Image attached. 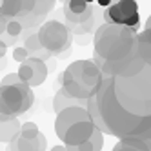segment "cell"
Returning <instances> with one entry per match:
<instances>
[{
  "label": "cell",
  "instance_id": "obj_1",
  "mask_svg": "<svg viewBox=\"0 0 151 151\" xmlns=\"http://www.w3.org/2000/svg\"><path fill=\"white\" fill-rule=\"evenodd\" d=\"M137 31L122 26V24H109L102 26L95 37L96 53L104 57V60H120L124 58L129 49L133 47Z\"/></svg>",
  "mask_w": 151,
  "mask_h": 151
},
{
  "label": "cell",
  "instance_id": "obj_2",
  "mask_svg": "<svg viewBox=\"0 0 151 151\" xmlns=\"http://www.w3.org/2000/svg\"><path fill=\"white\" fill-rule=\"evenodd\" d=\"M64 91L73 99H88L100 86V71L91 60H78L64 73Z\"/></svg>",
  "mask_w": 151,
  "mask_h": 151
},
{
  "label": "cell",
  "instance_id": "obj_3",
  "mask_svg": "<svg viewBox=\"0 0 151 151\" xmlns=\"http://www.w3.org/2000/svg\"><path fill=\"white\" fill-rule=\"evenodd\" d=\"M35 102V95L29 84L6 86L0 84V113L7 118H13L26 113Z\"/></svg>",
  "mask_w": 151,
  "mask_h": 151
},
{
  "label": "cell",
  "instance_id": "obj_4",
  "mask_svg": "<svg viewBox=\"0 0 151 151\" xmlns=\"http://www.w3.org/2000/svg\"><path fill=\"white\" fill-rule=\"evenodd\" d=\"M37 35L40 38V44L51 53H62V49L69 47V42H71L69 29L64 24L57 22V20L46 22Z\"/></svg>",
  "mask_w": 151,
  "mask_h": 151
},
{
  "label": "cell",
  "instance_id": "obj_5",
  "mask_svg": "<svg viewBox=\"0 0 151 151\" xmlns=\"http://www.w3.org/2000/svg\"><path fill=\"white\" fill-rule=\"evenodd\" d=\"M137 11H138L137 0H116V2H113L106 7L104 18L109 24H122L124 26L126 20Z\"/></svg>",
  "mask_w": 151,
  "mask_h": 151
},
{
  "label": "cell",
  "instance_id": "obj_6",
  "mask_svg": "<svg viewBox=\"0 0 151 151\" xmlns=\"http://www.w3.org/2000/svg\"><path fill=\"white\" fill-rule=\"evenodd\" d=\"M95 129V124L91 122V118H86V120H78L75 122L71 127H68V131L64 133L62 140L66 144V149H77V146L84 140H88Z\"/></svg>",
  "mask_w": 151,
  "mask_h": 151
},
{
  "label": "cell",
  "instance_id": "obj_7",
  "mask_svg": "<svg viewBox=\"0 0 151 151\" xmlns=\"http://www.w3.org/2000/svg\"><path fill=\"white\" fill-rule=\"evenodd\" d=\"M86 118H91L89 113L82 109V107H77V106H69V107H64V109L58 111V116H57V122H55V131H57V137L62 138L64 133L68 131V127H71L75 122L78 120H86Z\"/></svg>",
  "mask_w": 151,
  "mask_h": 151
},
{
  "label": "cell",
  "instance_id": "obj_8",
  "mask_svg": "<svg viewBox=\"0 0 151 151\" xmlns=\"http://www.w3.org/2000/svg\"><path fill=\"white\" fill-rule=\"evenodd\" d=\"M64 17L71 24H84L93 17V7L88 0H66L64 2Z\"/></svg>",
  "mask_w": 151,
  "mask_h": 151
},
{
  "label": "cell",
  "instance_id": "obj_9",
  "mask_svg": "<svg viewBox=\"0 0 151 151\" xmlns=\"http://www.w3.org/2000/svg\"><path fill=\"white\" fill-rule=\"evenodd\" d=\"M26 62L29 64L31 71H33V77L29 80V86L31 88H37V86L44 84V80L47 78V66L44 58H38V57H27Z\"/></svg>",
  "mask_w": 151,
  "mask_h": 151
},
{
  "label": "cell",
  "instance_id": "obj_10",
  "mask_svg": "<svg viewBox=\"0 0 151 151\" xmlns=\"http://www.w3.org/2000/svg\"><path fill=\"white\" fill-rule=\"evenodd\" d=\"M11 149H46V138L42 133H38L35 138H26L22 135H17L11 142H9Z\"/></svg>",
  "mask_w": 151,
  "mask_h": 151
},
{
  "label": "cell",
  "instance_id": "obj_11",
  "mask_svg": "<svg viewBox=\"0 0 151 151\" xmlns=\"http://www.w3.org/2000/svg\"><path fill=\"white\" fill-rule=\"evenodd\" d=\"M17 135H20V124L17 116L0 120V142H11Z\"/></svg>",
  "mask_w": 151,
  "mask_h": 151
},
{
  "label": "cell",
  "instance_id": "obj_12",
  "mask_svg": "<svg viewBox=\"0 0 151 151\" xmlns=\"http://www.w3.org/2000/svg\"><path fill=\"white\" fill-rule=\"evenodd\" d=\"M26 49L29 51V55L38 57V58H42V57H40V53H46V55H51V51H47L44 46L40 44V38H38V35H33V37H29V38L26 40Z\"/></svg>",
  "mask_w": 151,
  "mask_h": 151
},
{
  "label": "cell",
  "instance_id": "obj_13",
  "mask_svg": "<svg viewBox=\"0 0 151 151\" xmlns=\"http://www.w3.org/2000/svg\"><path fill=\"white\" fill-rule=\"evenodd\" d=\"M147 147V144L144 142V140H140V138H135V137H127V138H124V140H120L116 146H115V149H146Z\"/></svg>",
  "mask_w": 151,
  "mask_h": 151
},
{
  "label": "cell",
  "instance_id": "obj_14",
  "mask_svg": "<svg viewBox=\"0 0 151 151\" xmlns=\"http://www.w3.org/2000/svg\"><path fill=\"white\" fill-rule=\"evenodd\" d=\"M53 7H55V0H35L33 2V11L37 17L47 15Z\"/></svg>",
  "mask_w": 151,
  "mask_h": 151
},
{
  "label": "cell",
  "instance_id": "obj_15",
  "mask_svg": "<svg viewBox=\"0 0 151 151\" xmlns=\"http://www.w3.org/2000/svg\"><path fill=\"white\" fill-rule=\"evenodd\" d=\"M0 11H2L6 17H17L20 13V2L18 0H4Z\"/></svg>",
  "mask_w": 151,
  "mask_h": 151
},
{
  "label": "cell",
  "instance_id": "obj_16",
  "mask_svg": "<svg viewBox=\"0 0 151 151\" xmlns=\"http://www.w3.org/2000/svg\"><path fill=\"white\" fill-rule=\"evenodd\" d=\"M38 133H40L38 131V126L35 122H26V124L20 126V135L26 137V138H35Z\"/></svg>",
  "mask_w": 151,
  "mask_h": 151
},
{
  "label": "cell",
  "instance_id": "obj_17",
  "mask_svg": "<svg viewBox=\"0 0 151 151\" xmlns=\"http://www.w3.org/2000/svg\"><path fill=\"white\" fill-rule=\"evenodd\" d=\"M0 84H6V86H22V84H27V82H24L22 78H20L18 73H9V75H6V77L2 78Z\"/></svg>",
  "mask_w": 151,
  "mask_h": 151
},
{
  "label": "cell",
  "instance_id": "obj_18",
  "mask_svg": "<svg viewBox=\"0 0 151 151\" xmlns=\"http://www.w3.org/2000/svg\"><path fill=\"white\" fill-rule=\"evenodd\" d=\"M89 140H91V144H93V149L96 151V149H102V144H104V137H102V131L100 129H93V133H91V137H89Z\"/></svg>",
  "mask_w": 151,
  "mask_h": 151
},
{
  "label": "cell",
  "instance_id": "obj_19",
  "mask_svg": "<svg viewBox=\"0 0 151 151\" xmlns=\"http://www.w3.org/2000/svg\"><path fill=\"white\" fill-rule=\"evenodd\" d=\"M6 33L11 35V37H18L22 33V24H20L18 20H9L7 26H6Z\"/></svg>",
  "mask_w": 151,
  "mask_h": 151
},
{
  "label": "cell",
  "instance_id": "obj_20",
  "mask_svg": "<svg viewBox=\"0 0 151 151\" xmlns=\"http://www.w3.org/2000/svg\"><path fill=\"white\" fill-rule=\"evenodd\" d=\"M18 75H20V78H22L24 82H27V84H29L31 77H33V71H31L29 64H27L26 60H24V62H20V68H18Z\"/></svg>",
  "mask_w": 151,
  "mask_h": 151
},
{
  "label": "cell",
  "instance_id": "obj_21",
  "mask_svg": "<svg viewBox=\"0 0 151 151\" xmlns=\"http://www.w3.org/2000/svg\"><path fill=\"white\" fill-rule=\"evenodd\" d=\"M27 57H29V51H27L26 47H15V51H13V58H15L17 62H24Z\"/></svg>",
  "mask_w": 151,
  "mask_h": 151
},
{
  "label": "cell",
  "instance_id": "obj_22",
  "mask_svg": "<svg viewBox=\"0 0 151 151\" xmlns=\"http://www.w3.org/2000/svg\"><path fill=\"white\" fill-rule=\"evenodd\" d=\"M138 22H140V17H138V11L137 13H133L131 17H129L127 20H126V24L124 26H127V27H131V29H138Z\"/></svg>",
  "mask_w": 151,
  "mask_h": 151
},
{
  "label": "cell",
  "instance_id": "obj_23",
  "mask_svg": "<svg viewBox=\"0 0 151 151\" xmlns=\"http://www.w3.org/2000/svg\"><path fill=\"white\" fill-rule=\"evenodd\" d=\"M18 2H20V13L33 11V2L35 0H18Z\"/></svg>",
  "mask_w": 151,
  "mask_h": 151
},
{
  "label": "cell",
  "instance_id": "obj_24",
  "mask_svg": "<svg viewBox=\"0 0 151 151\" xmlns=\"http://www.w3.org/2000/svg\"><path fill=\"white\" fill-rule=\"evenodd\" d=\"M4 17H6V15L0 11V35H2L4 31H6V26H7V22H9V20H6Z\"/></svg>",
  "mask_w": 151,
  "mask_h": 151
},
{
  "label": "cell",
  "instance_id": "obj_25",
  "mask_svg": "<svg viewBox=\"0 0 151 151\" xmlns=\"http://www.w3.org/2000/svg\"><path fill=\"white\" fill-rule=\"evenodd\" d=\"M6 51H7L6 42H2V40H0V58H4V57H6Z\"/></svg>",
  "mask_w": 151,
  "mask_h": 151
},
{
  "label": "cell",
  "instance_id": "obj_26",
  "mask_svg": "<svg viewBox=\"0 0 151 151\" xmlns=\"http://www.w3.org/2000/svg\"><path fill=\"white\" fill-rule=\"evenodd\" d=\"M96 2H99L102 7H107L109 4H113V0H96Z\"/></svg>",
  "mask_w": 151,
  "mask_h": 151
},
{
  "label": "cell",
  "instance_id": "obj_27",
  "mask_svg": "<svg viewBox=\"0 0 151 151\" xmlns=\"http://www.w3.org/2000/svg\"><path fill=\"white\" fill-rule=\"evenodd\" d=\"M151 27V15H149V18L146 20V29H149Z\"/></svg>",
  "mask_w": 151,
  "mask_h": 151
},
{
  "label": "cell",
  "instance_id": "obj_28",
  "mask_svg": "<svg viewBox=\"0 0 151 151\" xmlns=\"http://www.w3.org/2000/svg\"><path fill=\"white\" fill-rule=\"evenodd\" d=\"M2 4H4V0H0V9H2Z\"/></svg>",
  "mask_w": 151,
  "mask_h": 151
},
{
  "label": "cell",
  "instance_id": "obj_29",
  "mask_svg": "<svg viewBox=\"0 0 151 151\" xmlns=\"http://www.w3.org/2000/svg\"><path fill=\"white\" fill-rule=\"evenodd\" d=\"M88 2H89V4H93V2H96V0H88Z\"/></svg>",
  "mask_w": 151,
  "mask_h": 151
},
{
  "label": "cell",
  "instance_id": "obj_30",
  "mask_svg": "<svg viewBox=\"0 0 151 151\" xmlns=\"http://www.w3.org/2000/svg\"><path fill=\"white\" fill-rule=\"evenodd\" d=\"M113 2H116V0H113Z\"/></svg>",
  "mask_w": 151,
  "mask_h": 151
}]
</instances>
